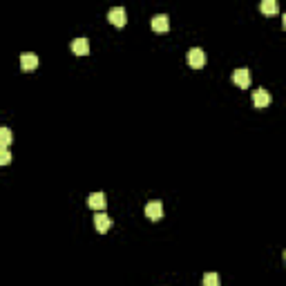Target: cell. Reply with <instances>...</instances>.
Returning <instances> with one entry per match:
<instances>
[{
  "label": "cell",
  "mask_w": 286,
  "mask_h": 286,
  "mask_svg": "<svg viewBox=\"0 0 286 286\" xmlns=\"http://www.w3.org/2000/svg\"><path fill=\"white\" fill-rule=\"evenodd\" d=\"M188 65H190L192 70H201V67L206 65V54H204V49L192 47L190 52H188Z\"/></svg>",
  "instance_id": "6da1fadb"
},
{
  "label": "cell",
  "mask_w": 286,
  "mask_h": 286,
  "mask_svg": "<svg viewBox=\"0 0 286 286\" xmlns=\"http://www.w3.org/2000/svg\"><path fill=\"white\" fill-rule=\"evenodd\" d=\"M107 20H110L114 27H125V22H128V13H125L123 7H112L110 11H107Z\"/></svg>",
  "instance_id": "7a4b0ae2"
},
{
  "label": "cell",
  "mask_w": 286,
  "mask_h": 286,
  "mask_svg": "<svg viewBox=\"0 0 286 286\" xmlns=\"http://www.w3.org/2000/svg\"><path fill=\"white\" fill-rule=\"evenodd\" d=\"M112 217L107 213H103V210H98V214H94V226H96L98 232H107L112 228Z\"/></svg>",
  "instance_id": "3957f363"
},
{
  "label": "cell",
  "mask_w": 286,
  "mask_h": 286,
  "mask_svg": "<svg viewBox=\"0 0 286 286\" xmlns=\"http://www.w3.org/2000/svg\"><path fill=\"white\" fill-rule=\"evenodd\" d=\"M70 49H72V54H76V56H87L89 54V40L87 38H74L70 43Z\"/></svg>",
  "instance_id": "277c9868"
},
{
  "label": "cell",
  "mask_w": 286,
  "mask_h": 286,
  "mask_svg": "<svg viewBox=\"0 0 286 286\" xmlns=\"http://www.w3.org/2000/svg\"><path fill=\"white\" fill-rule=\"evenodd\" d=\"M271 101H273V96H271V92H268V89H264V87L255 89V94H253L255 107H268V105H271Z\"/></svg>",
  "instance_id": "5b68a950"
},
{
  "label": "cell",
  "mask_w": 286,
  "mask_h": 286,
  "mask_svg": "<svg viewBox=\"0 0 286 286\" xmlns=\"http://www.w3.org/2000/svg\"><path fill=\"white\" fill-rule=\"evenodd\" d=\"M232 83H235L237 87L246 89V87H248V85H250V72L246 70V67H241V70L232 72Z\"/></svg>",
  "instance_id": "8992f818"
},
{
  "label": "cell",
  "mask_w": 286,
  "mask_h": 286,
  "mask_svg": "<svg viewBox=\"0 0 286 286\" xmlns=\"http://www.w3.org/2000/svg\"><path fill=\"white\" fill-rule=\"evenodd\" d=\"M145 214L152 221H159V219L163 217V204H161V201H150V204L145 206Z\"/></svg>",
  "instance_id": "52a82bcc"
},
{
  "label": "cell",
  "mask_w": 286,
  "mask_h": 286,
  "mask_svg": "<svg viewBox=\"0 0 286 286\" xmlns=\"http://www.w3.org/2000/svg\"><path fill=\"white\" fill-rule=\"evenodd\" d=\"M38 56H36V54H31V52H25L20 56V67L25 72H31V70H36V67H38Z\"/></svg>",
  "instance_id": "ba28073f"
},
{
  "label": "cell",
  "mask_w": 286,
  "mask_h": 286,
  "mask_svg": "<svg viewBox=\"0 0 286 286\" xmlns=\"http://www.w3.org/2000/svg\"><path fill=\"white\" fill-rule=\"evenodd\" d=\"M152 29L159 31V34H165V31L170 29V20L165 13H156L154 18H152Z\"/></svg>",
  "instance_id": "9c48e42d"
},
{
  "label": "cell",
  "mask_w": 286,
  "mask_h": 286,
  "mask_svg": "<svg viewBox=\"0 0 286 286\" xmlns=\"http://www.w3.org/2000/svg\"><path fill=\"white\" fill-rule=\"evenodd\" d=\"M87 206L94 210H103L105 208V195H103V192H92V195L87 197Z\"/></svg>",
  "instance_id": "30bf717a"
},
{
  "label": "cell",
  "mask_w": 286,
  "mask_h": 286,
  "mask_svg": "<svg viewBox=\"0 0 286 286\" xmlns=\"http://www.w3.org/2000/svg\"><path fill=\"white\" fill-rule=\"evenodd\" d=\"M262 11L266 13V16H273V13L280 11V4H277L275 0H264V2H262Z\"/></svg>",
  "instance_id": "8fae6325"
},
{
  "label": "cell",
  "mask_w": 286,
  "mask_h": 286,
  "mask_svg": "<svg viewBox=\"0 0 286 286\" xmlns=\"http://www.w3.org/2000/svg\"><path fill=\"white\" fill-rule=\"evenodd\" d=\"M11 139H13L11 130H9V128H0V147H7L9 143H11Z\"/></svg>",
  "instance_id": "7c38bea8"
},
{
  "label": "cell",
  "mask_w": 286,
  "mask_h": 286,
  "mask_svg": "<svg viewBox=\"0 0 286 286\" xmlns=\"http://www.w3.org/2000/svg\"><path fill=\"white\" fill-rule=\"evenodd\" d=\"M204 286H219V275H217V273H206V275H204Z\"/></svg>",
  "instance_id": "4fadbf2b"
},
{
  "label": "cell",
  "mask_w": 286,
  "mask_h": 286,
  "mask_svg": "<svg viewBox=\"0 0 286 286\" xmlns=\"http://www.w3.org/2000/svg\"><path fill=\"white\" fill-rule=\"evenodd\" d=\"M11 163V152L7 147H0V165H9Z\"/></svg>",
  "instance_id": "5bb4252c"
}]
</instances>
